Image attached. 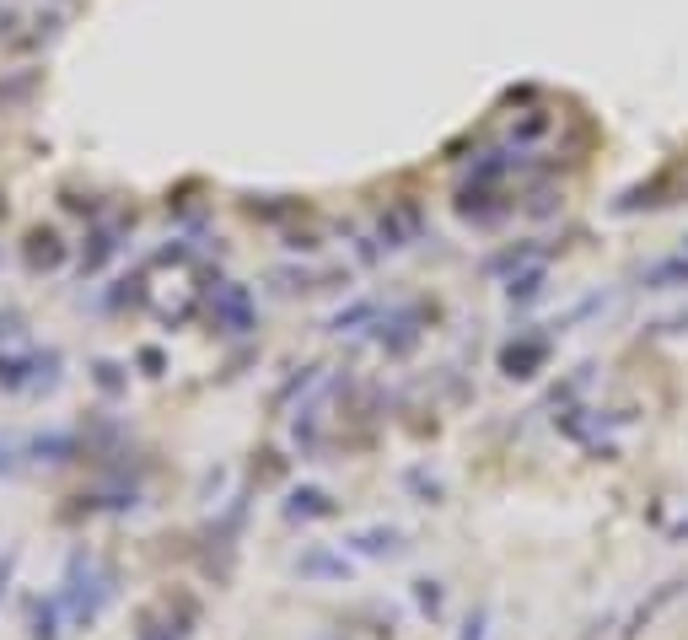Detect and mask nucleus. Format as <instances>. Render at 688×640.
Returning <instances> with one entry per match:
<instances>
[{
    "label": "nucleus",
    "instance_id": "4",
    "mask_svg": "<svg viewBox=\"0 0 688 640\" xmlns=\"http://www.w3.org/2000/svg\"><path fill=\"white\" fill-rule=\"evenodd\" d=\"M377 232H382V248H409L414 237H420V210H414V205H393L382 216Z\"/></svg>",
    "mask_w": 688,
    "mask_h": 640
},
{
    "label": "nucleus",
    "instance_id": "8",
    "mask_svg": "<svg viewBox=\"0 0 688 640\" xmlns=\"http://www.w3.org/2000/svg\"><path fill=\"white\" fill-rule=\"evenodd\" d=\"M543 280H549V269H522V275H511V280H506V296H511V307H527V302H538V296H543Z\"/></svg>",
    "mask_w": 688,
    "mask_h": 640
},
{
    "label": "nucleus",
    "instance_id": "6",
    "mask_svg": "<svg viewBox=\"0 0 688 640\" xmlns=\"http://www.w3.org/2000/svg\"><path fill=\"white\" fill-rule=\"evenodd\" d=\"M344 544H350V549H361V554H371V560H393V554H404V549H409L398 528H366V533L344 538Z\"/></svg>",
    "mask_w": 688,
    "mask_h": 640
},
{
    "label": "nucleus",
    "instance_id": "7",
    "mask_svg": "<svg viewBox=\"0 0 688 640\" xmlns=\"http://www.w3.org/2000/svg\"><path fill=\"white\" fill-rule=\"evenodd\" d=\"M334 495H328V490H291V501H285V517H291V522H312V517H334Z\"/></svg>",
    "mask_w": 688,
    "mask_h": 640
},
{
    "label": "nucleus",
    "instance_id": "12",
    "mask_svg": "<svg viewBox=\"0 0 688 640\" xmlns=\"http://www.w3.org/2000/svg\"><path fill=\"white\" fill-rule=\"evenodd\" d=\"M420 603L430 608V614H436V608H441V592H436V581H420Z\"/></svg>",
    "mask_w": 688,
    "mask_h": 640
},
{
    "label": "nucleus",
    "instance_id": "1",
    "mask_svg": "<svg viewBox=\"0 0 688 640\" xmlns=\"http://www.w3.org/2000/svg\"><path fill=\"white\" fill-rule=\"evenodd\" d=\"M113 597V576L103 571L97 560H70V581H65V592H60V614L76 624V630H86L97 614H103V603Z\"/></svg>",
    "mask_w": 688,
    "mask_h": 640
},
{
    "label": "nucleus",
    "instance_id": "10",
    "mask_svg": "<svg viewBox=\"0 0 688 640\" xmlns=\"http://www.w3.org/2000/svg\"><path fill=\"white\" fill-rule=\"evenodd\" d=\"M301 576H350V565L328 560V554H307V560H301Z\"/></svg>",
    "mask_w": 688,
    "mask_h": 640
},
{
    "label": "nucleus",
    "instance_id": "11",
    "mask_svg": "<svg viewBox=\"0 0 688 640\" xmlns=\"http://www.w3.org/2000/svg\"><path fill=\"white\" fill-rule=\"evenodd\" d=\"M645 334H688V307L678 312H662L656 323H645Z\"/></svg>",
    "mask_w": 688,
    "mask_h": 640
},
{
    "label": "nucleus",
    "instance_id": "3",
    "mask_svg": "<svg viewBox=\"0 0 688 640\" xmlns=\"http://www.w3.org/2000/svg\"><path fill=\"white\" fill-rule=\"evenodd\" d=\"M543 361H549V339H522V345L500 350V372L506 377H538Z\"/></svg>",
    "mask_w": 688,
    "mask_h": 640
},
{
    "label": "nucleus",
    "instance_id": "9",
    "mask_svg": "<svg viewBox=\"0 0 688 640\" xmlns=\"http://www.w3.org/2000/svg\"><path fill=\"white\" fill-rule=\"evenodd\" d=\"M60 259H65V243L54 232H33V237H27V264H33V269H54Z\"/></svg>",
    "mask_w": 688,
    "mask_h": 640
},
{
    "label": "nucleus",
    "instance_id": "2",
    "mask_svg": "<svg viewBox=\"0 0 688 640\" xmlns=\"http://www.w3.org/2000/svg\"><path fill=\"white\" fill-rule=\"evenodd\" d=\"M640 291H688V243L640 269Z\"/></svg>",
    "mask_w": 688,
    "mask_h": 640
},
{
    "label": "nucleus",
    "instance_id": "14",
    "mask_svg": "<svg viewBox=\"0 0 688 640\" xmlns=\"http://www.w3.org/2000/svg\"><path fill=\"white\" fill-rule=\"evenodd\" d=\"M318 640H334V635H318Z\"/></svg>",
    "mask_w": 688,
    "mask_h": 640
},
{
    "label": "nucleus",
    "instance_id": "13",
    "mask_svg": "<svg viewBox=\"0 0 688 640\" xmlns=\"http://www.w3.org/2000/svg\"><path fill=\"white\" fill-rule=\"evenodd\" d=\"M484 624H490V619H484V614H473V619H468V635H463V640H484Z\"/></svg>",
    "mask_w": 688,
    "mask_h": 640
},
{
    "label": "nucleus",
    "instance_id": "5",
    "mask_svg": "<svg viewBox=\"0 0 688 640\" xmlns=\"http://www.w3.org/2000/svg\"><path fill=\"white\" fill-rule=\"evenodd\" d=\"M683 592H688V581H683V576H678V581H667V587H656V592H651V597H645V603L635 608V614H629V624H624V635H640L645 624H651L656 614H662L667 603H678Z\"/></svg>",
    "mask_w": 688,
    "mask_h": 640
}]
</instances>
